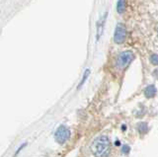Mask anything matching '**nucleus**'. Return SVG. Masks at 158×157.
Wrapping results in <instances>:
<instances>
[{
  "instance_id": "nucleus-1",
  "label": "nucleus",
  "mask_w": 158,
  "mask_h": 157,
  "mask_svg": "<svg viewBox=\"0 0 158 157\" xmlns=\"http://www.w3.org/2000/svg\"><path fill=\"white\" fill-rule=\"evenodd\" d=\"M91 151L96 157H107L111 151L110 139L105 135H100L96 137L91 143Z\"/></svg>"
},
{
  "instance_id": "nucleus-2",
  "label": "nucleus",
  "mask_w": 158,
  "mask_h": 157,
  "mask_svg": "<svg viewBox=\"0 0 158 157\" xmlns=\"http://www.w3.org/2000/svg\"><path fill=\"white\" fill-rule=\"evenodd\" d=\"M135 60V53L131 51H126L120 53L117 58V67L118 69H125L131 64V62Z\"/></svg>"
},
{
  "instance_id": "nucleus-3",
  "label": "nucleus",
  "mask_w": 158,
  "mask_h": 157,
  "mask_svg": "<svg viewBox=\"0 0 158 157\" xmlns=\"http://www.w3.org/2000/svg\"><path fill=\"white\" fill-rule=\"evenodd\" d=\"M70 135H71L70 130H69L66 126H60L56 130V134H54V138H56V140L59 144H64L69 138H70Z\"/></svg>"
},
{
  "instance_id": "nucleus-4",
  "label": "nucleus",
  "mask_w": 158,
  "mask_h": 157,
  "mask_svg": "<svg viewBox=\"0 0 158 157\" xmlns=\"http://www.w3.org/2000/svg\"><path fill=\"white\" fill-rule=\"evenodd\" d=\"M127 39V30L126 27L123 24H118L115 29V33H114V41L116 43H123Z\"/></svg>"
},
{
  "instance_id": "nucleus-5",
  "label": "nucleus",
  "mask_w": 158,
  "mask_h": 157,
  "mask_svg": "<svg viewBox=\"0 0 158 157\" xmlns=\"http://www.w3.org/2000/svg\"><path fill=\"white\" fill-rule=\"evenodd\" d=\"M156 93H157V90H156V88H155L154 85H148L145 88V90H144V95H145L146 98H153V97H155Z\"/></svg>"
},
{
  "instance_id": "nucleus-6",
  "label": "nucleus",
  "mask_w": 158,
  "mask_h": 157,
  "mask_svg": "<svg viewBox=\"0 0 158 157\" xmlns=\"http://www.w3.org/2000/svg\"><path fill=\"white\" fill-rule=\"evenodd\" d=\"M126 10V0H118L117 2V11L118 13L123 14Z\"/></svg>"
},
{
  "instance_id": "nucleus-7",
  "label": "nucleus",
  "mask_w": 158,
  "mask_h": 157,
  "mask_svg": "<svg viewBox=\"0 0 158 157\" xmlns=\"http://www.w3.org/2000/svg\"><path fill=\"white\" fill-rule=\"evenodd\" d=\"M138 130H139V134H144L147 132L148 130V127H147V125L145 124V122H141V124L138 125Z\"/></svg>"
},
{
  "instance_id": "nucleus-8",
  "label": "nucleus",
  "mask_w": 158,
  "mask_h": 157,
  "mask_svg": "<svg viewBox=\"0 0 158 157\" xmlns=\"http://www.w3.org/2000/svg\"><path fill=\"white\" fill-rule=\"evenodd\" d=\"M150 61L152 64L154 65H158V55H156V53H154V55H152L150 56Z\"/></svg>"
},
{
  "instance_id": "nucleus-9",
  "label": "nucleus",
  "mask_w": 158,
  "mask_h": 157,
  "mask_svg": "<svg viewBox=\"0 0 158 157\" xmlns=\"http://www.w3.org/2000/svg\"><path fill=\"white\" fill-rule=\"evenodd\" d=\"M130 150H131V148H130V146H128V145H123V148H122L123 153H126V154H127L128 152H130Z\"/></svg>"
},
{
  "instance_id": "nucleus-10",
  "label": "nucleus",
  "mask_w": 158,
  "mask_h": 157,
  "mask_svg": "<svg viewBox=\"0 0 158 157\" xmlns=\"http://www.w3.org/2000/svg\"><path fill=\"white\" fill-rule=\"evenodd\" d=\"M88 75H89V70H86V71H85V73H84L83 79H82V81H81V83H80V85H79V87L83 85V83L85 82V80H86V78H87V76H88Z\"/></svg>"
},
{
  "instance_id": "nucleus-11",
  "label": "nucleus",
  "mask_w": 158,
  "mask_h": 157,
  "mask_svg": "<svg viewBox=\"0 0 158 157\" xmlns=\"http://www.w3.org/2000/svg\"><path fill=\"white\" fill-rule=\"evenodd\" d=\"M116 145H120V141H116Z\"/></svg>"
},
{
  "instance_id": "nucleus-12",
  "label": "nucleus",
  "mask_w": 158,
  "mask_h": 157,
  "mask_svg": "<svg viewBox=\"0 0 158 157\" xmlns=\"http://www.w3.org/2000/svg\"><path fill=\"white\" fill-rule=\"evenodd\" d=\"M123 130H127V126H123Z\"/></svg>"
}]
</instances>
